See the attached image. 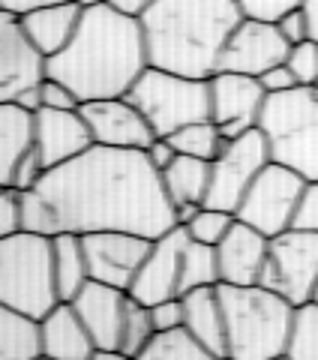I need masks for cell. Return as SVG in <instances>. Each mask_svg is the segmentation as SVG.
Segmentation results:
<instances>
[{
    "label": "cell",
    "mask_w": 318,
    "mask_h": 360,
    "mask_svg": "<svg viewBox=\"0 0 318 360\" xmlns=\"http://www.w3.org/2000/svg\"><path fill=\"white\" fill-rule=\"evenodd\" d=\"M208 84H210V120L220 127L225 141L258 127L267 94L255 75L213 72Z\"/></svg>",
    "instance_id": "cell-12"
},
{
    "label": "cell",
    "mask_w": 318,
    "mask_h": 360,
    "mask_svg": "<svg viewBox=\"0 0 318 360\" xmlns=\"http://www.w3.org/2000/svg\"><path fill=\"white\" fill-rule=\"evenodd\" d=\"M312 303H318V285H315V295H312Z\"/></svg>",
    "instance_id": "cell-50"
},
{
    "label": "cell",
    "mask_w": 318,
    "mask_h": 360,
    "mask_svg": "<svg viewBox=\"0 0 318 360\" xmlns=\"http://www.w3.org/2000/svg\"><path fill=\"white\" fill-rule=\"evenodd\" d=\"M286 66L294 72L300 87H312L318 82V42L315 39H303L298 45H291Z\"/></svg>",
    "instance_id": "cell-33"
},
{
    "label": "cell",
    "mask_w": 318,
    "mask_h": 360,
    "mask_svg": "<svg viewBox=\"0 0 318 360\" xmlns=\"http://www.w3.org/2000/svg\"><path fill=\"white\" fill-rule=\"evenodd\" d=\"M286 357L288 360H318V303H306V307L298 309Z\"/></svg>",
    "instance_id": "cell-31"
},
{
    "label": "cell",
    "mask_w": 318,
    "mask_h": 360,
    "mask_svg": "<svg viewBox=\"0 0 318 360\" xmlns=\"http://www.w3.org/2000/svg\"><path fill=\"white\" fill-rule=\"evenodd\" d=\"M90 360H139V357H132V354H127V352H120V348H96Z\"/></svg>",
    "instance_id": "cell-47"
},
{
    "label": "cell",
    "mask_w": 318,
    "mask_h": 360,
    "mask_svg": "<svg viewBox=\"0 0 318 360\" xmlns=\"http://www.w3.org/2000/svg\"><path fill=\"white\" fill-rule=\"evenodd\" d=\"M82 117L94 135V144L123 150H147L153 144V129L144 115L135 108L127 96L96 99V103H82Z\"/></svg>",
    "instance_id": "cell-15"
},
{
    "label": "cell",
    "mask_w": 318,
    "mask_h": 360,
    "mask_svg": "<svg viewBox=\"0 0 318 360\" xmlns=\"http://www.w3.org/2000/svg\"><path fill=\"white\" fill-rule=\"evenodd\" d=\"M186 240L189 231L184 225H174L172 231L156 238L127 295L144 303V307H153V303H163L168 297H180V258H184Z\"/></svg>",
    "instance_id": "cell-14"
},
{
    "label": "cell",
    "mask_w": 318,
    "mask_h": 360,
    "mask_svg": "<svg viewBox=\"0 0 318 360\" xmlns=\"http://www.w3.org/2000/svg\"><path fill=\"white\" fill-rule=\"evenodd\" d=\"M45 58L27 42L18 15L0 9V105L15 103L21 90L42 84Z\"/></svg>",
    "instance_id": "cell-16"
},
{
    "label": "cell",
    "mask_w": 318,
    "mask_h": 360,
    "mask_svg": "<svg viewBox=\"0 0 318 360\" xmlns=\"http://www.w3.org/2000/svg\"><path fill=\"white\" fill-rule=\"evenodd\" d=\"M276 27H279L282 37H286L288 45H298V42H303V39H310V21H306V15H303L300 6L282 15V18L276 21Z\"/></svg>",
    "instance_id": "cell-40"
},
{
    "label": "cell",
    "mask_w": 318,
    "mask_h": 360,
    "mask_svg": "<svg viewBox=\"0 0 318 360\" xmlns=\"http://www.w3.org/2000/svg\"><path fill=\"white\" fill-rule=\"evenodd\" d=\"M39 342L42 354L54 360H90L96 352L94 340L78 319L72 303H58L45 319L39 321Z\"/></svg>",
    "instance_id": "cell-21"
},
{
    "label": "cell",
    "mask_w": 318,
    "mask_h": 360,
    "mask_svg": "<svg viewBox=\"0 0 318 360\" xmlns=\"http://www.w3.org/2000/svg\"><path fill=\"white\" fill-rule=\"evenodd\" d=\"M33 360H54V357H49V354H37V357H33Z\"/></svg>",
    "instance_id": "cell-48"
},
{
    "label": "cell",
    "mask_w": 318,
    "mask_h": 360,
    "mask_svg": "<svg viewBox=\"0 0 318 360\" xmlns=\"http://www.w3.org/2000/svg\"><path fill=\"white\" fill-rule=\"evenodd\" d=\"M234 213L229 210H220V207H208L204 205L196 217H192L184 229L189 231V238L192 240H198V243H208V246H217L225 234H229V229L234 225Z\"/></svg>",
    "instance_id": "cell-32"
},
{
    "label": "cell",
    "mask_w": 318,
    "mask_h": 360,
    "mask_svg": "<svg viewBox=\"0 0 318 360\" xmlns=\"http://www.w3.org/2000/svg\"><path fill=\"white\" fill-rule=\"evenodd\" d=\"M45 172H49V168H45L42 156L37 153V148H30V150L18 160L15 172H13V189H18V193H30V189L45 177Z\"/></svg>",
    "instance_id": "cell-36"
},
{
    "label": "cell",
    "mask_w": 318,
    "mask_h": 360,
    "mask_svg": "<svg viewBox=\"0 0 318 360\" xmlns=\"http://www.w3.org/2000/svg\"><path fill=\"white\" fill-rule=\"evenodd\" d=\"M42 354L39 321L0 303V360H33Z\"/></svg>",
    "instance_id": "cell-26"
},
{
    "label": "cell",
    "mask_w": 318,
    "mask_h": 360,
    "mask_svg": "<svg viewBox=\"0 0 318 360\" xmlns=\"http://www.w3.org/2000/svg\"><path fill=\"white\" fill-rule=\"evenodd\" d=\"M300 9L310 21V39L318 42V0H300Z\"/></svg>",
    "instance_id": "cell-46"
},
{
    "label": "cell",
    "mask_w": 318,
    "mask_h": 360,
    "mask_svg": "<svg viewBox=\"0 0 318 360\" xmlns=\"http://www.w3.org/2000/svg\"><path fill=\"white\" fill-rule=\"evenodd\" d=\"M0 303L42 321L61 300L49 234L18 231L0 240Z\"/></svg>",
    "instance_id": "cell-5"
},
{
    "label": "cell",
    "mask_w": 318,
    "mask_h": 360,
    "mask_svg": "<svg viewBox=\"0 0 318 360\" xmlns=\"http://www.w3.org/2000/svg\"><path fill=\"white\" fill-rule=\"evenodd\" d=\"M33 148L42 156L45 168L63 165L94 148V135L87 129V120L82 117V108H39L33 115Z\"/></svg>",
    "instance_id": "cell-17"
},
{
    "label": "cell",
    "mask_w": 318,
    "mask_h": 360,
    "mask_svg": "<svg viewBox=\"0 0 318 360\" xmlns=\"http://www.w3.org/2000/svg\"><path fill=\"white\" fill-rule=\"evenodd\" d=\"M159 174H163L165 195L174 207L204 205L208 186H210V162L208 160H196V156L177 153V160Z\"/></svg>",
    "instance_id": "cell-24"
},
{
    "label": "cell",
    "mask_w": 318,
    "mask_h": 360,
    "mask_svg": "<svg viewBox=\"0 0 318 360\" xmlns=\"http://www.w3.org/2000/svg\"><path fill=\"white\" fill-rule=\"evenodd\" d=\"M42 108H58V111H72V108H82L78 96L72 94L66 84L54 82V78H42Z\"/></svg>",
    "instance_id": "cell-38"
},
{
    "label": "cell",
    "mask_w": 318,
    "mask_h": 360,
    "mask_svg": "<svg viewBox=\"0 0 318 360\" xmlns=\"http://www.w3.org/2000/svg\"><path fill=\"white\" fill-rule=\"evenodd\" d=\"M127 303H129L127 291L87 279V285L75 295L72 307L78 312V319L84 321V328L96 348H120Z\"/></svg>",
    "instance_id": "cell-18"
},
{
    "label": "cell",
    "mask_w": 318,
    "mask_h": 360,
    "mask_svg": "<svg viewBox=\"0 0 318 360\" xmlns=\"http://www.w3.org/2000/svg\"><path fill=\"white\" fill-rule=\"evenodd\" d=\"M168 141L174 144L177 153L184 156H196V160H208L213 162L225 148V139L220 127L213 120H198V123H189V127L177 129L174 135H168Z\"/></svg>",
    "instance_id": "cell-29"
},
{
    "label": "cell",
    "mask_w": 318,
    "mask_h": 360,
    "mask_svg": "<svg viewBox=\"0 0 318 360\" xmlns=\"http://www.w3.org/2000/svg\"><path fill=\"white\" fill-rule=\"evenodd\" d=\"M291 229H303V231H315L318 234V180L315 184H306Z\"/></svg>",
    "instance_id": "cell-39"
},
{
    "label": "cell",
    "mask_w": 318,
    "mask_h": 360,
    "mask_svg": "<svg viewBox=\"0 0 318 360\" xmlns=\"http://www.w3.org/2000/svg\"><path fill=\"white\" fill-rule=\"evenodd\" d=\"M229 360H274L288 352L298 307L265 285H217Z\"/></svg>",
    "instance_id": "cell-4"
},
{
    "label": "cell",
    "mask_w": 318,
    "mask_h": 360,
    "mask_svg": "<svg viewBox=\"0 0 318 360\" xmlns=\"http://www.w3.org/2000/svg\"><path fill=\"white\" fill-rule=\"evenodd\" d=\"M243 18H255V21H276L300 6V0H237Z\"/></svg>",
    "instance_id": "cell-35"
},
{
    "label": "cell",
    "mask_w": 318,
    "mask_h": 360,
    "mask_svg": "<svg viewBox=\"0 0 318 360\" xmlns=\"http://www.w3.org/2000/svg\"><path fill=\"white\" fill-rule=\"evenodd\" d=\"M310 90H312V96H315V99H318V82H315V84H312V87H310Z\"/></svg>",
    "instance_id": "cell-49"
},
{
    "label": "cell",
    "mask_w": 318,
    "mask_h": 360,
    "mask_svg": "<svg viewBox=\"0 0 318 360\" xmlns=\"http://www.w3.org/2000/svg\"><path fill=\"white\" fill-rule=\"evenodd\" d=\"M208 285H220L217 246H208L189 238L184 246V258H180V295H186L192 288H208Z\"/></svg>",
    "instance_id": "cell-28"
},
{
    "label": "cell",
    "mask_w": 318,
    "mask_h": 360,
    "mask_svg": "<svg viewBox=\"0 0 318 360\" xmlns=\"http://www.w3.org/2000/svg\"><path fill=\"white\" fill-rule=\"evenodd\" d=\"M25 231V195L18 189H0V240Z\"/></svg>",
    "instance_id": "cell-34"
},
{
    "label": "cell",
    "mask_w": 318,
    "mask_h": 360,
    "mask_svg": "<svg viewBox=\"0 0 318 360\" xmlns=\"http://www.w3.org/2000/svg\"><path fill=\"white\" fill-rule=\"evenodd\" d=\"M303 189L306 180L298 172H291L279 162H267L261 168V174L253 180V186L246 189L234 217L253 225L265 238H276V234L288 231L294 225V213H298Z\"/></svg>",
    "instance_id": "cell-9"
},
{
    "label": "cell",
    "mask_w": 318,
    "mask_h": 360,
    "mask_svg": "<svg viewBox=\"0 0 318 360\" xmlns=\"http://www.w3.org/2000/svg\"><path fill=\"white\" fill-rule=\"evenodd\" d=\"M139 21L151 66L210 78L243 13L237 0H151Z\"/></svg>",
    "instance_id": "cell-3"
},
{
    "label": "cell",
    "mask_w": 318,
    "mask_h": 360,
    "mask_svg": "<svg viewBox=\"0 0 318 360\" xmlns=\"http://www.w3.org/2000/svg\"><path fill=\"white\" fill-rule=\"evenodd\" d=\"M0 189H6V186H0Z\"/></svg>",
    "instance_id": "cell-52"
},
{
    "label": "cell",
    "mask_w": 318,
    "mask_h": 360,
    "mask_svg": "<svg viewBox=\"0 0 318 360\" xmlns=\"http://www.w3.org/2000/svg\"><path fill=\"white\" fill-rule=\"evenodd\" d=\"M144 153H147V160H151V165L156 168V172H165V168L177 160V150L168 139H153V144Z\"/></svg>",
    "instance_id": "cell-43"
},
{
    "label": "cell",
    "mask_w": 318,
    "mask_h": 360,
    "mask_svg": "<svg viewBox=\"0 0 318 360\" xmlns=\"http://www.w3.org/2000/svg\"><path fill=\"white\" fill-rule=\"evenodd\" d=\"M33 148V115L15 103L0 105V186H13L18 160Z\"/></svg>",
    "instance_id": "cell-23"
},
{
    "label": "cell",
    "mask_w": 318,
    "mask_h": 360,
    "mask_svg": "<svg viewBox=\"0 0 318 360\" xmlns=\"http://www.w3.org/2000/svg\"><path fill=\"white\" fill-rule=\"evenodd\" d=\"M153 319H151V307H144V303L132 300L127 303V315H123V333H120V352H127L132 357H139L147 342L153 340Z\"/></svg>",
    "instance_id": "cell-30"
},
{
    "label": "cell",
    "mask_w": 318,
    "mask_h": 360,
    "mask_svg": "<svg viewBox=\"0 0 318 360\" xmlns=\"http://www.w3.org/2000/svg\"><path fill=\"white\" fill-rule=\"evenodd\" d=\"M139 360H222L208 345H201L186 328L153 333V340L139 354Z\"/></svg>",
    "instance_id": "cell-27"
},
{
    "label": "cell",
    "mask_w": 318,
    "mask_h": 360,
    "mask_svg": "<svg viewBox=\"0 0 318 360\" xmlns=\"http://www.w3.org/2000/svg\"><path fill=\"white\" fill-rule=\"evenodd\" d=\"M180 297H184V328L196 336L201 345H208L213 354H220V357L229 354V342H225V315H222L217 285L192 288Z\"/></svg>",
    "instance_id": "cell-22"
},
{
    "label": "cell",
    "mask_w": 318,
    "mask_h": 360,
    "mask_svg": "<svg viewBox=\"0 0 318 360\" xmlns=\"http://www.w3.org/2000/svg\"><path fill=\"white\" fill-rule=\"evenodd\" d=\"M270 238L255 231L253 225L234 219L229 234L217 243L220 258V283L225 285H258L261 270L267 262Z\"/></svg>",
    "instance_id": "cell-19"
},
{
    "label": "cell",
    "mask_w": 318,
    "mask_h": 360,
    "mask_svg": "<svg viewBox=\"0 0 318 360\" xmlns=\"http://www.w3.org/2000/svg\"><path fill=\"white\" fill-rule=\"evenodd\" d=\"M82 13H84V6H78V4H51V6H39V9H30V13L18 15V21H21V30H25L27 42L49 60L72 42Z\"/></svg>",
    "instance_id": "cell-20"
},
{
    "label": "cell",
    "mask_w": 318,
    "mask_h": 360,
    "mask_svg": "<svg viewBox=\"0 0 318 360\" xmlns=\"http://www.w3.org/2000/svg\"><path fill=\"white\" fill-rule=\"evenodd\" d=\"M25 195V231L94 234L132 231L163 238L177 225L163 174L144 150L94 144L82 156L54 165Z\"/></svg>",
    "instance_id": "cell-1"
},
{
    "label": "cell",
    "mask_w": 318,
    "mask_h": 360,
    "mask_svg": "<svg viewBox=\"0 0 318 360\" xmlns=\"http://www.w3.org/2000/svg\"><path fill=\"white\" fill-rule=\"evenodd\" d=\"M102 4H108L111 9H117V13H123V15L141 18V13L151 6V0H102Z\"/></svg>",
    "instance_id": "cell-44"
},
{
    "label": "cell",
    "mask_w": 318,
    "mask_h": 360,
    "mask_svg": "<svg viewBox=\"0 0 318 360\" xmlns=\"http://www.w3.org/2000/svg\"><path fill=\"white\" fill-rule=\"evenodd\" d=\"M258 82L261 87H265V94H286V90H294V87H300L298 84V78H294V72L288 70L286 63H279L274 66V70H267L265 75H258Z\"/></svg>",
    "instance_id": "cell-41"
},
{
    "label": "cell",
    "mask_w": 318,
    "mask_h": 360,
    "mask_svg": "<svg viewBox=\"0 0 318 360\" xmlns=\"http://www.w3.org/2000/svg\"><path fill=\"white\" fill-rule=\"evenodd\" d=\"M82 246L87 258V274L94 283L129 291L153 240L132 231H94L82 234Z\"/></svg>",
    "instance_id": "cell-11"
},
{
    "label": "cell",
    "mask_w": 318,
    "mask_h": 360,
    "mask_svg": "<svg viewBox=\"0 0 318 360\" xmlns=\"http://www.w3.org/2000/svg\"><path fill=\"white\" fill-rule=\"evenodd\" d=\"M51 4H78V6H94L102 4V0H0V9L13 15H25L30 9H39V6H51Z\"/></svg>",
    "instance_id": "cell-42"
},
{
    "label": "cell",
    "mask_w": 318,
    "mask_h": 360,
    "mask_svg": "<svg viewBox=\"0 0 318 360\" xmlns=\"http://www.w3.org/2000/svg\"><path fill=\"white\" fill-rule=\"evenodd\" d=\"M274 360H288V357H286V354H282V357H274Z\"/></svg>",
    "instance_id": "cell-51"
},
{
    "label": "cell",
    "mask_w": 318,
    "mask_h": 360,
    "mask_svg": "<svg viewBox=\"0 0 318 360\" xmlns=\"http://www.w3.org/2000/svg\"><path fill=\"white\" fill-rule=\"evenodd\" d=\"M151 66L141 21L108 4L84 6L72 42L45 60V78L72 90L78 103L127 96Z\"/></svg>",
    "instance_id": "cell-2"
},
{
    "label": "cell",
    "mask_w": 318,
    "mask_h": 360,
    "mask_svg": "<svg viewBox=\"0 0 318 360\" xmlns=\"http://www.w3.org/2000/svg\"><path fill=\"white\" fill-rule=\"evenodd\" d=\"M258 285L276 291L291 307L312 303L318 285V234L303 229H288L270 238L267 262Z\"/></svg>",
    "instance_id": "cell-8"
},
{
    "label": "cell",
    "mask_w": 318,
    "mask_h": 360,
    "mask_svg": "<svg viewBox=\"0 0 318 360\" xmlns=\"http://www.w3.org/2000/svg\"><path fill=\"white\" fill-rule=\"evenodd\" d=\"M291 45L279 33L274 21L243 18L225 42L220 54L217 72H241V75H265L267 70L288 60Z\"/></svg>",
    "instance_id": "cell-13"
},
{
    "label": "cell",
    "mask_w": 318,
    "mask_h": 360,
    "mask_svg": "<svg viewBox=\"0 0 318 360\" xmlns=\"http://www.w3.org/2000/svg\"><path fill=\"white\" fill-rule=\"evenodd\" d=\"M15 105H21L25 111H30V115H37V111L42 108V90H39V84H37V87L21 90L18 99H15Z\"/></svg>",
    "instance_id": "cell-45"
},
{
    "label": "cell",
    "mask_w": 318,
    "mask_h": 360,
    "mask_svg": "<svg viewBox=\"0 0 318 360\" xmlns=\"http://www.w3.org/2000/svg\"><path fill=\"white\" fill-rule=\"evenodd\" d=\"M151 319H153L156 333L184 328V297H168L163 303H153V307H151Z\"/></svg>",
    "instance_id": "cell-37"
},
{
    "label": "cell",
    "mask_w": 318,
    "mask_h": 360,
    "mask_svg": "<svg viewBox=\"0 0 318 360\" xmlns=\"http://www.w3.org/2000/svg\"><path fill=\"white\" fill-rule=\"evenodd\" d=\"M54 279H58V295L63 303H72L75 295L87 285V258L78 234H54Z\"/></svg>",
    "instance_id": "cell-25"
},
{
    "label": "cell",
    "mask_w": 318,
    "mask_h": 360,
    "mask_svg": "<svg viewBox=\"0 0 318 360\" xmlns=\"http://www.w3.org/2000/svg\"><path fill=\"white\" fill-rule=\"evenodd\" d=\"M127 99L151 123L156 139H168L177 129L198 120H210V84L208 78H189L147 66L139 82L129 87Z\"/></svg>",
    "instance_id": "cell-7"
},
{
    "label": "cell",
    "mask_w": 318,
    "mask_h": 360,
    "mask_svg": "<svg viewBox=\"0 0 318 360\" xmlns=\"http://www.w3.org/2000/svg\"><path fill=\"white\" fill-rule=\"evenodd\" d=\"M270 162L298 172L306 184L318 180V99L310 87L270 94L258 117Z\"/></svg>",
    "instance_id": "cell-6"
},
{
    "label": "cell",
    "mask_w": 318,
    "mask_h": 360,
    "mask_svg": "<svg viewBox=\"0 0 318 360\" xmlns=\"http://www.w3.org/2000/svg\"><path fill=\"white\" fill-rule=\"evenodd\" d=\"M267 162H270L267 139L258 127L225 141L222 153L210 162V186L204 205L234 213L237 205L243 201L246 189L253 186V180L261 174V168Z\"/></svg>",
    "instance_id": "cell-10"
}]
</instances>
